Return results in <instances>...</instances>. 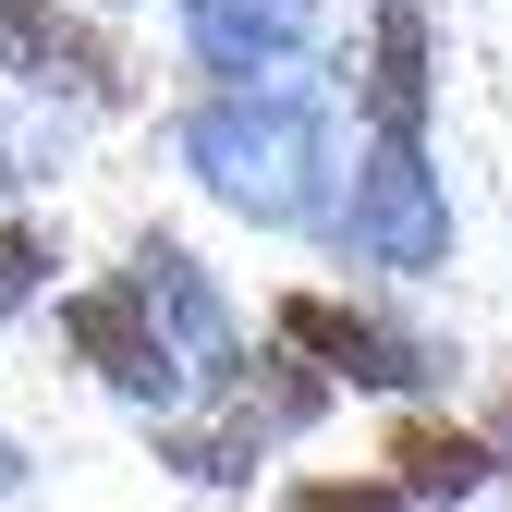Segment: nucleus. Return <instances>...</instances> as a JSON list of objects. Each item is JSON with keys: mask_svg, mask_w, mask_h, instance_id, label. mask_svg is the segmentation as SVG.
<instances>
[{"mask_svg": "<svg viewBox=\"0 0 512 512\" xmlns=\"http://www.w3.org/2000/svg\"><path fill=\"white\" fill-rule=\"evenodd\" d=\"M183 171L256 232H317L342 196V159H330V110L305 86H269V74H232L220 98L183 110Z\"/></svg>", "mask_w": 512, "mask_h": 512, "instance_id": "1", "label": "nucleus"}, {"mask_svg": "<svg viewBox=\"0 0 512 512\" xmlns=\"http://www.w3.org/2000/svg\"><path fill=\"white\" fill-rule=\"evenodd\" d=\"M342 256L391 281H439L452 269V183L427 171V135H366L354 183H342Z\"/></svg>", "mask_w": 512, "mask_h": 512, "instance_id": "2", "label": "nucleus"}, {"mask_svg": "<svg viewBox=\"0 0 512 512\" xmlns=\"http://www.w3.org/2000/svg\"><path fill=\"white\" fill-rule=\"evenodd\" d=\"M269 330H281L317 378H342V391H427V378L452 366L427 330H403V317H378V305H354V293H281Z\"/></svg>", "mask_w": 512, "mask_h": 512, "instance_id": "3", "label": "nucleus"}, {"mask_svg": "<svg viewBox=\"0 0 512 512\" xmlns=\"http://www.w3.org/2000/svg\"><path fill=\"white\" fill-rule=\"evenodd\" d=\"M61 342H74L122 403H147V415H171V403H183V378H196V366L171 354L159 305L135 293V269H110V281H86V293H61Z\"/></svg>", "mask_w": 512, "mask_h": 512, "instance_id": "4", "label": "nucleus"}, {"mask_svg": "<svg viewBox=\"0 0 512 512\" xmlns=\"http://www.w3.org/2000/svg\"><path fill=\"white\" fill-rule=\"evenodd\" d=\"M135 293L159 305V330H171V354L196 366L208 391H220V378L244 366V330H232V305H220V281H208V269H196V256H183L171 232H147V244H135Z\"/></svg>", "mask_w": 512, "mask_h": 512, "instance_id": "5", "label": "nucleus"}, {"mask_svg": "<svg viewBox=\"0 0 512 512\" xmlns=\"http://www.w3.org/2000/svg\"><path fill=\"white\" fill-rule=\"evenodd\" d=\"M391 488L415 500V512H464L476 488H500V464H488V427H452V415H391Z\"/></svg>", "mask_w": 512, "mask_h": 512, "instance_id": "6", "label": "nucleus"}, {"mask_svg": "<svg viewBox=\"0 0 512 512\" xmlns=\"http://www.w3.org/2000/svg\"><path fill=\"white\" fill-rule=\"evenodd\" d=\"M354 110H366V135H427V0H378L366 13Z\"/></svg>", "mask_w": 512, "mask_h": 512, "instance_id": "7", "label": "nucleus"}, {"mask_svg": "<svg viewBox=\"0 0 512 512\" xmlns=\"http://www.w3.org/2000/svg\"><path fill=\"white\" fill-rule=\"evenodd\" d=\"M74 13L61 0H0V74H25V86H61L74 74Z\"/></svg>", "mask_w": 512, "mask_h": 512, "instance_id": "8", "label": "nucleus"}, {"mask_svg": "<svg viewBox=\"0 0 512 512\" xmlns=\"http://www.w3.org/2000/svg\"><path fill=\"white\" fill-rule=\"evenodd\" d=\"M281 512H415V500H403L391 476H293Z\"/></svg>", "mask_w": 512, "mask_h": 512, "instance_id": "9", "label": "nucleus"}, {"mask_svg": "<svg viewBox=\"0 0 512 512\" xmlns=\"http://www.w3.org/2000/svg\"><path fill=\"white\" fill-rule=\"evenodd\" d=\"M37 281H49V244L25 220H0V305H37Z\"/></svg>", "mask_w": 512, "mask_h": 512, "instance_id": "10", "label": "nucleus"}, {"mask_svg": "<svg viewBox=\"0 0 512 512\" xmlns=\"http://www.w3.org/2000/svg\"><path fill=\"white\" fill-rule=\"evenodd\" d=\"M476 427H488V464H500V488H512V391H500V403H488Z\"/></svg>", "mask_w": 512, "mask_h": 512, "instance_id": "11", "label": "nucleus"}, {"mask_svg": "<svg viewBox=\"0 0 512 512\" xmlns=\"http://www.w3.org/2000/svg\"><path fill=\"white\" fill-rule=\"evenodd\" d=\"M13 476H25V464H13V439H0V488H13Z\"/></svg>", "mask_w": 512, "mask_h": 512, "instance_id": "12", "label": "nucleus"}]
</instances>
